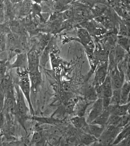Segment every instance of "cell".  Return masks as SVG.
Wrapping results in <instances>:
<instances>
[{
  "instance_id": "obj_38",
  "label": "cell",
  "mask_w": 130,
  "mask_h": 146,
  "mask_svg": "<svg viewBox=\"0 0 130 146\" xmlns=\"http://www.w3.org/2000/svg\"><path fill=\"white\" fill-rule=\"evenodd\" d=\"M102 102H103V109H107L110 104L111 98H102Z\"/></svg>"
},
{
  "instance_id": "obj_2",
  "label": "cell",
  "mask_w": 130,
  "mask_h": 146,
  "mask_svg": "<svg viewBox=\"0 0 130 146\" xmlns=\"http://www.w3.org/2000/svg\"><path fill=\"white\" fill-rule=\"evenodd\" d=\"M124 127L113 126H106L101 135L98 138V143L100 145H112L118 133Z\"/></svg>"
},
{
  "instance_id": "obj_35",
  "label": "cell",
  "mask_w": 130,
  "mask_h": 146,
  "mask_svg": "<svg viewBox=\"0 0 130 146\" xmlns=\"http://www.w3.org/2000/svg\"><path fill=\"white\" fill-rule=\"evenodd\" d=\"M75 106V102H70L65 107V110L66 112L68 113H71L74 112Z\"/></svg>"
},
{
  "instance_id": "obj_12",
  "label": "cell",
  "mask_w": 130,
  "mask_h": 146,
  "mask_svg": "<svg viewBox=\"0 0 130 146\" xmlns=\"http://www.w3.org/2000/svg\"><path fill=\"white\" fill-rule=\"evenodd\" d=\"M130 85L129 82H126L123 84L120 89V104H127L129 103V93Z\"/></svg>"
},
{
  "instance_id": "obj_37",
  "label": "cell",
  "mask_w": 130,
  "mask_h": 146,
  "mask_svg": "<svg viewBox=\"0 0 130 146\" xmlns=\"http://www.w3.org/2000/svg\"><path fill=\"white\" fill-rule=\"evenodd\" d=\"M117 146H130V136L127 138L123 139L120 141L119 143L116 145Z\"/></svg>"
},
{
  "instance_id": "obj_25",
  "label": "cell",
  "mask_w": 130,
  "mask_h": 146,
  "mask_svg": "<svg viewBox=\"0 0 130 146\" xmlns=\"http://www.w3.org/2000/svg\"><path fill=\"white\" fill-rule=\"evenodd\" d=\"M122 116H116L114 115H110L105 126H113L118 127L120 122Z\"/></svg>"
},
{
  "instance_id": "obj_36",
  "label": "cell",
  "mask_w": 130,
  "mask_h": 146,
  "mask_svg": "<svg viewBox=\"0 0 130 146\" xmlns=\"http://www.w3.org/2000/svg\"><path fill=\"white\" fill-rule=\"evenodd\" d=\"M5 121V117L3 111H0V131L2 129Z\"/></svg>"
},
{
  "instance_id": "obj_6",
  "label": "cell",
  "mask_w": 130,
  "mask_h": 146,
  "mask_svg": "<svg viewBox=\"0 0 130 146\" xmlns=\"http://www.w3.org/2000/svg\"><path fill=\"white\" fill-rule=\"evenodd\" d=\"M109 74L113 90L120 89L124 83L125 73L119 72L116 66L114 70L110 72Z\"/></svg>"
},
{
  "instance_id": "obj_23",
  "label": "cell",
  "mask_w": 130,
  "mask_h": 146,
  "mask_svg": "<svg viewBox=\"0 0 130 146\" xmlns=\"http://www.w3.org/2000/svg\"><path fill=\"white\" fill-rule=\"evenodd\" d=\"M117 40L118 46L129 52L130 42L129 37H127V36H120L118 37Z\"/></svg>"
},
{
  "instance_id": "obj_10",
  "label": "cell",
  "mask_w": 130,
  "mask_h": 146,
  "mask_svg": "<svg viewBox=\"0 0 130 146\" xmlns=\"http://www.w3.org/2000/svg\"><path fill=\"white\" fill-rule=\"evenodd\" d=\"M30 80L31 94L36 93L37 87L42 82V76L39 70L29 72Z\"/></svg>"
},
{
  "instance_id": "obj_34",
  "label": "cell",
  "mask_w": 130,
  "mask_h": 146,
  "mask_svg": "<svg viewBox=\"0 0 130 146\" xmlns=\"http://www.w3.org/2000/svg\"><path fill=\"white\" fill-rule=\"evenodd\" d=\"M34 119L37 121L41 122L49 123H54L57 122L56 120L50 118H40L35 117Z\"/></svg>"
},
{
  "instance_id": "obj_11",
  "label": "cell",
  "mask_w": 130,
  "mask_h": 146,
  "mask_svg": "<svg viewBox=\"0 0 130 146\" xmlns=\"http://www.w3.org/2000/svg\"><path fill=\"white\" fill-rule=\"evenodd\" d=\"M9 67L10 68H17L22 69H28L27 54H18L15 62L10 65Z\"/></svg>"
},
{
  "instance_id": "obj_21",
  "label": "cell",
  "mask_w": 130,
  "mask_h": 146,
  "mask_svg": "<svg viewBox=\"0 0 130 146\" xmlns=\"http://www.w3.org/2000/svg\"><path fill=\"white\" fill-rule=\"evenodd\" d=\"M4 12L6 17L8 19L12 20L14 16V9L13 6V4L11 1H5L4 2Z\"/></svg>"
},
{
  "instance_id": "obj_17",
  "label": "cell",
  "mask_w": 130,
  "mask_h": 146,
  "mask_svg": "<svg viewBox=\"0 0 130 146\" xmlns=\"http://www.w3.org/2000/svg\"><path fill=\"white\" fill-rule=\"evenodd\" d=\"M89 126L90 134L94 136L97 139L99 138L101 135L105 127V126L95 124H89Z\"/></svg>"
},
{
  "instance_id": "obj_18",
  "label": "cell",
  "mask_w": 130,
  "mask_h": 146,
  "mask_svg": "<svg viewBox=\"0 0 130 146\" xmlns=\"http://www.w3.org/2000/svg\"><path fill=\"white\" fill-rule=\"evenodd\" d=\"M88 105V103L86 101L81 100L79 101V102L77 103V104L75 106V109L77 112V116H84L86 111Z\"/></svg>"
},
{
  "instance_id": "obj_4",
  "label": "cell",
  "mask_w": 130,
  "mask_h": 146,
  "mask_svg": "<svg viewBox=\"0 0 130 146\" xmlns=\"http://www.w3.org/2000/svg\"><path fill=\"white\" fill-rule=\"evenodd\" d=\"M96 92L99 98H111L113 93L111 78L109 75L107 76L103 82L96 88Z\"/></svg>"
},
{
  "instance_id": "obj_5",
  "label": "cell",
  "mask_w": 130,
  "mask_h": 146,
  "mask_svg": "<svg viewBox=\"0 0 130 146\" xmlns=\"http://www.w3.org/2000/svg\"><path fill=\"white\" fill-rule=\"evenodd\" d=\"M28 60V70L29 72L39 70V54L37 50L33 48L27 54Z\"/></svg>"
},
{
  "instance_id": "obj_13",
  "label": "cell",
  "mask_w": 130,
  "mask_h": 146,
  "mask_svg": "<svg viewBox=\"0 0 130 146\" xmlns=\"http://www.w3.org/2000/svg\"><path fill=\"white\" fill-rule=\"evenodd\" d=\"M70 121L75 127L81 129V130L89 124L87 122L86 119L84 116H76L71 118Z\"/></svg>"
},
{
  "instance_id": "obj_8",
  "label": "cell",
  "mask_w": 130,
  "mask_h": 146,
  "mask_svg": "<svg viewBox=\"0 0 130 146\" xmlns=\"http://www.w3.org/2000/svg\"><path fill=\"white\" fill-rule=\"evenodd\" d=\"M108 66L107 62H103L99 67L96 71L94 78V84L96 88L100 86L103 82L107 76Z\"/></svg>"
},
{
  "instance_id": "obj_30",
  "label": "cell",
  "mask_w": 130,
  "mask_h": 146,
  "mask_svg": "<svg viewBox=\"0 0 130 146\" xmlns=\"http://www.w3.org/2000/svg\"><path fill=\"white\" fill-rule=\"evenodd\" d=\"M6 36L2 33L0 35V52L5 50L7 46Z\"/></svg>"
},
{
  "instance_id": "obj_16",
  "label": "cell",
  "mask_w": 130,
  "mask_h": 146,
  "mask_svg": "<svg viewBox=\"0 0 130 146\" xmlns=\"http://www.w3.org/2000/svg\"><path fill=\"white\" fill-rule=\"evenodd\" d=\"M110 115V113L108 110L107 109L104 110L101 114L99 115L91 124H95L105 127Z\"/></svg>"
},
{
  "instance_id": "obj_29",
  "label": "cell",
  "mask_w": 130,
  "mask_h": 146,
  "mask_svg": "<svg viewBox=\"0 0 130 146\" xmlns=\"http://www.w3.org/2000/svg\"><path fill=\"white\" fill-rule=\"evenodd\" d=\"M129 30L127 26L125 25L123 23L120 24V30L119 35L120 36H127L129 34Z\"/></svg>"
},
{
  "instance_id": "obj_33",
  "label": "cell",
  "mask_w": 130,
  "mask_h": 146,
  "mask_svg": "<svg viewBox=\"0 0 130 146\" xmlns=\"http://www.w3.org/2000/svg\"><path fill=\"white\" fill-rule=\"evenodd\" d=\"M4 1H0V23H3L5 19Z\"/></svg>"
},
{
  "instance_id": "obj_31",
  "label": "cell",
  "mask_w": 130,
  "mask_h": 146,
  "mask_svg": "<svg viewBox=\"0 0 130 146\" xmlns=\"http://www.w3.org/2000/svg\"><path fill=\"white\" fill-rule=\"evenodd\" d=\"M42 139L41 133L38 131H35L33 133L31 140V143L35 144L39 143Z\"/></svg>"
},
{
  "instance_id": "obj_22",
  "label": "cell",
  "mask_w": 130,
  "mask_h": 146,
  "mask_svg": "<svg viewBox=\"0 0 130 146\" xmlns=\"http://www.w3.org/2000/svg\"><path fill=\"white\" fill-rule=\"evenodd\" d=\"M32 5V4L28 1L23 2L20 9V14L21 16H26L29 15L31 12Z\"/></svg>"
},
{
  "instance_id": "obj_7",
  "label": "cell",
  "mask_w": 130,
  "mask_h": 146,
  "mask_svg": "<svg viewBox=\"0 0 130 146\" xmlns=\"http://www.w3.org/2000/svg\"><path fill=\"white\" fill-rule=\"evenodd\" d=\"M103 102L101 98L96 100L91 107V110L89 113L86 119L87 122L91 124L103 111Z\"/></svg>"
},
{
  "instance_id": "obj_19",
  "label": "cell",
  "mask_w": 130,
  "mask_h": 146,
  "mask_svg": "<svg viewBox=\"0 0 130 146\" xmlns=\"http://www.w3.org/2000/svg\"><path fill=\"white\" fill-rule=\"evenodd\" d=\"M80 139L81 143L86 145H93L98 140L91 134L84 132L80 135Z\"/></svg>"
},
{
  "instance_id": "obj_27",
  "label": "cell",
  "mask_w": 130,
  "mask_h": 146,
  "mask_svg": "<svg viewBox=\"0 0 130 146\" xmlns=\"http://www.w3.org/2000/svg\"><path fill=\"white\" fill-rule=\"evenodd\" d=\"M28 31L31 35L36 34L38 32V27L37 24L35 22H32L27 27Z\"/></svg>"
},
{
  "instance_id": "obj_1",
  "label": "cell",
  "mask_w": 130,
  "mask_h": 146,
  "mask_svg": "<svg viewBox=\"0 0 130 146\" xmlns=\"http://www.w3.org/2000/svg\"><path fill=\"white\" fill-rule=\"evenodd\" d=\"M18 74L19 76V80L18 85L23 93L26 100L28 104L30 111L32 115H34V110L31 98L30 80L28 69H24V70L20 71L18 69Z\"/></svg>"
},
{
  "instance_id": "obj_9",
  "label": "cell",
  "mask_w": 130,
  "mask_h": 146,
  "mask_svg": "<svg viewBox=\"0 0 130 146\" xmlns=\"http://www.w3.org/2000/svg\"><path fill=\"white\" fill-rule=\"evenodd\" d=\"M129 103H128L125 104L109 105L106 109L109 111L110 115L122 116L129 114Z\"/></svg>"
},
{
  "instance_id": "obj_20",
  "label": "cell",
  "mask_w": 130,
  "mask_h": 146,
  "mask_svg": "<svg viewBox=\"0 0 130 146\" xmlns=\"http://www.w3.org/2000/svg\"><path fill=\"white\" fill-rule=\"evenodd\" d=\"M125 50L120 46L117 45L114 50L115 60L116 65L121 61L125 59Z\"/></svg>"
},
{
  "instance_id": "obj_39",
  "label": "cell",
  "mask_w": 130,
  "mask_h": 146,
  "mask_svg": "<svg viewBox=\"0 0 130 146\" xmlns=\"http://www.w3.org/2000/svg\"><path fill=\"white\" fill-rule=\"evenodd\" d=\"M63 87H64V90H65L66 91H69L71 90V86H70V84H65L63 85Z\"/></svg>"
},
{
  "instance_id": "obj_3",
  "label": "cell",
  "mask_w": 130,
  "mask_h": 146,
  "mask_svg": "<svg viewBox=\"0 0 130 146\" xmlns=\"http://www.w3.org/2000/svg\"><path fill=\"white\" fill-rule=\"evenodd\" d=\"M16 90V102L17 114L22 117L25 118L27 116L28 113L29 112V108L27 106L25 101V98L21 91L18 84L14 86Z\"/></svg>"
},
{
  "instance_id": "obj_26",
  "label": "cell",
  "mask_w": 130,
  "mask_h": 146,
  "mask_svg": "<svg viewBox=\"0 0 130 146\" xmlns=\"http://www.w3.org/2000/svg\"><path fill=\"white\" fill-rule=\"evenodd\" d=\"M42 8L37 3L32 4V5L31 12L33 16H37L39 18L41 17Z\"/></svg>"
},
{
  "instance_id": "obj_24",
  "label": "cell",
  "mask_w": 130,
  "mask_h": 146,
  "mask_svg": "<svg viewBox=\"0 0 130 146\" xmlns=\"http://www.w3.org/2000/svg\"><path fill=\"white\" fill-rule=\"evenodd\" d=\"M120 89L113 90L112 95L111 98L110 105L120 104Z\"/></svg>"
},
{
  "instance_id": "obj_15",
  "label": "cell",
  "mask_w": 130,
  "mask_h": 146,
  "mask_svg": "<svg viewBox=\"0 0 130 146\" xmlns=\"http://www.w3.org/2000/svg\"><path fill=\"white\" fill-rule=\"evenodd\" d=\"M130 123H129L118 133L111 145H116L120 141L130 136Z\"/></svg>"
},
{
  "instance_id": "obj_28",
  "label": "cell",
  "mask_w": 130,
  "mask_h": 146,
  "mask_svg": "<svg viewBox=\"0 0 130 146\" xmlns=\"http://www.w3.org/2000/svg\"><path fill=\"white\" fill-rule=\"evenodd\" d=\"M130 121V115L129 114L124 115L121 117V120L120 124L118 127H124L128 124L129 123Z\"/></svg>"
},
{
  "instance_id": "obj_14",
  "label": "cell",
  "mask_w": 130,
  "mask_h": 146,
  "mask_svg": "<svg viewBox=\"0 0 130 146\" xmlns=\"http://www.w3.org/2000/svg\"><path fill=\"white\" fill-rule=\"evenodd\" d=\"M78 36L82 43L85 46L92 43L90 34L85 29H79L78 32Z\"/></svg>"
},
{
  "instance_id": "obj_32",
  "label": "cell",
  "mask_w": 130,
  "mask_h": 146,
  "mask_svg": "<svg viewBox=\"0 0 130 146\" xmlns=\"http://www.w3.org/2000/svg\"><path fill=\"white\" fill-rule=\"evenodd\" d=\"M5 100V94L2 86L0 85V111H2Z\"/></svg>"
}]
</instances>
